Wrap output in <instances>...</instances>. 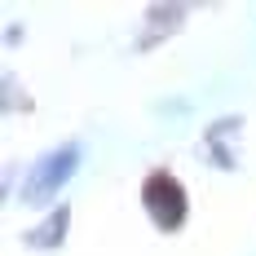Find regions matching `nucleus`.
<instances>
[{
  "instance_id": "nucleus-1",
  "label": "nucleus",
  "mask_w": 256,
  "mask_h": 256,
  "mask_svg": "<svg viewBox=\"0 0 256 256\" xmlns=\"http://www.w3.org/2000/svg\"><path fill=\"white\" fill-rule=\"evenodd\" d=\"M80 142H66V146H53V150H44L31 168H26V177H22V204L26 208H40V204H49L53 194L66 186V181L76 177V168H80Z\"/></svg>"
},
{
  "instance_id": "nucleus-2",
  "label": "nucleus",
  "mask_w": 256,
  "mask_h": 256,
  "mask_svg": "<svg viewBox=\"0 0 256 256\" xmlns=\"http://www.w3.org/2000/svg\"><path fill=\"white\" fill-rule=\"evenodd\" d=\"M142 208L150 212V221L159 230H181L190 199H186V186L172 172H150V177L142 181Z\"/></svg>"
},
{
  "instance_id": "nucleus-3",
  "label": "nucleus",
  "mask_w": 256,
  "mask_h": 256,
  "mask_svg": "<svg viewBox=\"0 0 256 256\" xmlns=\"http://www.w3.org/2000/svg\"><path fill=\"white\" fill-rule=\"evenodd\" d=\"M66 230H71V208H53L49 216L36 226V230H26V248H36V252H53V248H62V238H66Z\"/></svg>"
},
{
  "instance_id": "nucleus-4",
  "label": "nucleus",
  "mask_w": 256,
  "mask_h": 256,
  "mask_svg": "<svg viewBox=\"0 0 256 256\" xmlns=\"http://www.w3.org/2000/svg\"><path fill=\"white\" fill-rule=\"evenodd\" d=\"M186 18V4H150V14H146V40L142 44H150L159 36H172Z\"/></svg>"
}]
</instances>
